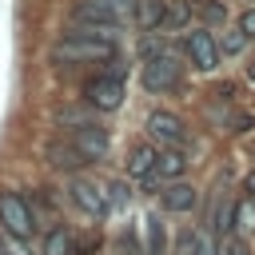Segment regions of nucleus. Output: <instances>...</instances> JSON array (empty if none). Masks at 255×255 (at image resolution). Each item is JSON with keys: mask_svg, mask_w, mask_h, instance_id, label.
Masks as SVG:
<instances>
[{"mask_svg": "<svg viewBox=\"0 0 255 255\" xmlns=\"http://www.w3.org/2000/svg\"><path fill=\"white\" fill-rule=\"evenodd\" d=\"M135 16V0H80L72 8V24L80 36L116 40V32Z\"/></svg>", "mask_w": 255, "mask_h": 255, "instance_id": "obj_1", "label": "nucleus"}, {"mask_svg": "<svg viewBox=\"0 0 255 255\" xmlns=\"http://www.w3.org/2000/svg\"><path fill=\"white\" fill-rule=\"evenodd\" d=\"M116 56V40H96V36H80L76 28L64 32L52 48L56 64H104Z\"/></svg>", "mask_w": 255, "mask_h": 255, "instance_id": "obj_2", "label": "nucleus"}, {"mask_svg": "<svg viewBox=\"0 0 255 255\" xmlns=\"http://www.w3.org/2000/svg\"><path fill=\"white\" fill-rule=\"evenodd\" d=\"M179 76H183V64H179L167 48L151 52V56L143 60V72H139V80H143L147 92H171V88L179 84Z\"/></svg>", "mask_w": 255, "mask_h": 255, "instance_id": "obj_3", "label": "nucleus"}, {"mask_svg": "<svg viewBox=\"0 0 255 255\" xmlns=\"http://www.w3.org/2000/svg\"><path fill=\"white\" fill-rule=\"evenodd\" d=\"M0 227H4L8 235H20V239H28V235L36 231V219H32V211H28V199H24L20 191H12V187L0 191Z\"/></svg>", "mask_w": 255, "mask_h": 255, "instance_id": "obj_4", "label": "nucleus"}, {"mask_svg": "<svg viewBox=\"0 0 255 255\" xmlns=\"http://www.w3.org/2000/svg\"><path fill=\"white\" fill-rule=\"evenodd\" d=\"M84 104L96 108V112H116V108L124 104V80L112 76V72L92 76V80L84 84Z\"/></svg>", "mask_w": 255, "mask_h": 255, "instance_id": "obj_5", "label": "nucleus"}, {"mask_svg": "<svg viewBox=\"0 0 255 255\" xmlns=\"http://www.w3.org/2000/svg\"><path fill=\"white\" fill-rule=\"evenodd\" d=\"M68 199H72L88 219H104V215H108L104 183H92V179H84V175H72V179H68Z\"/></svg>", "mask_w": 255, "mask_h": 255, "instance_id": "obj_6", "label": "nucleus"}, {"mask_svg": "<svg viewBox=\"0 0 255 255\" xmlns=\"http://www.w3.org/2000/svg\"><path fill=\"white\" fill-rule=\"evenodd\" d=\"M147 135H151V143H159V151H163V147H183V143H187L183 120L171 116V112H151V116H147Z\"/></svg>", "mask_w": 255, "mask_h": 255, "instance_id": "obj_7", "label": "nucleus"}, {"mask_svg": "<svg viewBox=\"0 0 255 255\" xmlns=\"http://www.w3.org/2000/svg\"><path fill=\"white\" fill-rule=\"evenodd\" d=\"M44 163L56 167V171H68V175H80L88 167V155L72 143V139H48L44 143Z\"/></svg>", "mask_w": 255, "mask_h": 255, "instance_id": "obj_8", "label": "nucleus"}, {"mask_svg": "<svg viewBox=\"0 0 255 255\" xmlns=\"http://www.w3.org/2000/svg\"><path fill=\"white\" fill-rule=\"evenodd\" d=\"M84 155H88V163H96V159H104L108 155V147H112V139H108V128H100V124H84V128H72V135H68Z\"/></svg>", "mask_w": 255, "mask_h": 255, "instance_id": "obj_9", "label": "nucleus"}, {"mask_svg": "<svg viewBox=\"0 0 255 255\" xmlns=\"http://www.w3.org/2000/svg\"><path fill=\"white\" fill-rule=\"evenodd\" d=\"M187 56H191V64H195L199 72H211V68L219 64V44L211 40V32H207V28L187 32Z\"/></svg>", "mask_w": 255, "mask_h": 255, "instance_id": "obj_10", "label": "nucleus"}, {"mask_svg": "<svg viewBox=\"0 0 255 255\" xmlns=\"http://www.w3.org/2000/svg\"><path fill=\"white\" fill-rule=\"evenodd\" d=\"M155 159H159L155 143H131V151H128V175L131 179H155Z\"/></svg>", "mask_w": 255, "mask_h": 255, "instance_id": "obj_11", "label": "nucleus"}, {"mask_svg": "<svg viewBox=\"0 0 255 255\" xmlns=\"http://www.w3.org/2000/svg\"><path fill=\"white\" fill-rule=\"evenodd\" d=\"M159 199H163V207H167V211H191V207L199 203L195 187H191V183H179V179H175V183H167V187L159 191Z\"/></svg>", "mask_w": 255, "mask_h": 255, "instance_id": "obj_12", "label": "nucleus"}, {"mask_svg": "<svg viewBox=\"0 0 255 255\" xmlns=\"http://www.w3.org/2000/svg\"><path fill=\"white\" fill-rule=\"evenodd\" d=\"M187 171V155H183V147H163L159 151V159H155V179H179Z\"/></svg>", "mask_w": 255, "mask_h": 255, "instance_id": "obj_13", "label": "nucleus"}, {"mask_svg": "<svg viewBox=\"0 0 255 255\" xmlns=\"http://www.w3.org/2000/svg\"><path fill=\"white\" fill-rule=\"evenodd\" d=\"M143 235H147L143 255H167V231H163L159 215H147V219H143Z\"/></svg>", "mask_w": 255, "mask_h": 255, "instance_id": "obj_14", "label": "nucleus"}, {"mask_svg": "<svg viewBox=\"0 0 255 255\" xmlns=\"http://www.w3.org/2000/svg\"><path fill=\"white\" fill-rule=\"evenodd\" d=\"M135 16H139V24H143V28H163V16H167V4H163V0H139V8H135Z\"/></svg>", "mask_w": 255, "mask_h": 255, "instance_id": "obj_15", "label": "nucleus"}, {"mask_svg": "<svg viewBox=\"0 0 255 255\" xmlns=\"http://www.w3.org/2000/svg\"><path fill=\"white\" fill-rule=\"evenodd\" d=\"M44 255H72V235H68V227H48V235H44Z\"/></svg>", "mask_w": 255, "mask_h": 255, "instance_id": "obj_16", "label": "nucleus"}, {"mask_svg": "<svg viewBox=\"0 0 255 255\" xmlns=\"http://www.w3.org/2000/svg\"><path fill=\"white\" fill-rule=\"evenodd\" d=\"M104 195H108V211H120V207L131 199V191H128V183H124V179H112V183H104Z\"/></svg>", "mask_w": 255, "mask_h": 255, "instance_id": "obj_17", "label": "nucleus"}, {"mask_svg": "<svg viewBox=\"0 0 255 255\" xmlns=\"http://www.w3.org/2000/svg\"><path fill=\"white\" fill-rule=\"evenodd\" d=\"M243 44H247V36H243L239 28H227V32H223V56H235V52H243Z\"/></svg>", "mask_w": 255, "mask_h": 255, "instance_id": "obj_18", "label": "nucleus"}, {"mask_svg": "<svg viewBox=\"0 0 255 255\" xmlns=\"http://www.w3.org/2000/svg\"><path fill=\"white\" fill-rule=\"evenodd\" d=\"M0 251H4V255H32V251H28V239L8 235V231H4V239H0Z\"/></svg>", "mask_w": 255, "mask_h": 255, "instance_id": "obj_19", "label": "nucleus"}, {"mask_svg": "<svg viewBox=\"0 0 255 255\" xmlns=\"http://www.w3.org/2000/svg\"><path fill=\"white\" fill-rule=\"evenodd\" d=\"M195 255H219V239L211 231H195Z\"/></svg>", "mask_w": 255, "mask_h": 255, "instance_id": "obj_20", "label": "nucleus"}, {"mask_svg": "<svg viewBox=\"0 0 255 255\" xmlns=\"http://www.w3.org/2000/svg\"><path fill=\"white\" fill-rule=\"evenodd\" d=\"M219 255H251V251H247V243L231 231V235H223V239H219Z\"/></svg>", "mask_w": 255, "mask_h": 255, "instance_id": "obj_21", "label": "nucleus"}, {"mask_svg": "<svg viewBox=\"0 0 255 255\" xmlns=\"http://www.w3.org/2000/svg\"><path fill=\"white\" fill-rule=\"evenodd\" d=\"M100 251V239L96 235H80V239H72V255H96Z\"/></svg>", "mask_w": 255, "mask_h": 255, "instance_id": "obj_22", "label": "nucleus"}, {"mask_svg": "<svg viewBox=\"0 0 255 255\" xmlns=\"http://www.w3.org/2000/svg\"><path fill=\"white\" fill-rule=\"evenodd\" d=\"M175 255H195V231H191V227L179 231V239H175Z\"/></svg>", "mask_w": 255, "mask_h": 255, "instance_id": "obj_23", "label": "nucleus"}, {"mask_svg": "<svg viewBox=\"0 0 255 255\" xmlns=\"http://www.w3.org/2000/svg\"><path fill=\"white\" fill-rule=\"evenodd\" d=\"M239 32H243L247 40H255V8H247V12L239 16Z\"/></svg>", "mask_w": 255, "mask_h": 255, "instance_id": "obj_24", "label": "nucleus"}, {"mask_svg": "<svg viewBox=\"0 0 255 255\" xmlns=\"http://www.w3.org/2000/svg\"><path fill=\"white\" fill-rule=\"evenodd\" d=\"M235 219H239L243 227H255V203H243V207H235Z\"/></svg>", "mask_w": 255, "mask_h": 255, "instance_id": "obj_25", "label": "nucleus"}, {"mask_svg": "<svg viewBox=\"0 0 255 255\" xmlns=\"http://www.w3.org/2000/svg\"><path fill=\"white\" fill-rule=\"evenodd\" d=\"M203 16H211V20H223V8H219V4H203Z\"/></svg>", "mask_w": 255, "mask_h": 255, "instance_id": "obj_26", "label": "nucleus"}, {"mask_svg": "<svg viewBox=\"0 0 255 255\" xmlns=\"http://www.w3.org/2000/svg\"><path fill=\"white\" fill-rule=\"evenodd\" d=\"M247 191H251V195H255V171H251V175H247Z\"/></svg>", "mask_w": 255, "mask_h": 255, "instance_id": "obj_27", "label": "nucleus"}, {"mask_svg": "<svg viewBox=\"0 0 255 255\" xmlns=\"http://www.w3.org/2000/svg\"><path fill=\"white\" fill-rule=\"evenodd\" d=\"M247 76H251V80H255V64H247Z\"/></svg>", "mask_w": 255, "mask_h": 255, "instance_id": "obj_28", "label": "nucleus"}, {"mask_svg": "<svg viewBox=\"0 0 255 255\" xmlns=\"http://www.w3.org/2000/svg\"><path fill=\"white\" fill-rule=\"evenodd\" d=\"M251 203H255V195H251Z\"/></svg>", "mask_w": 255, "mask_h": 255, "instance_id": "obj_29", "label": "nucleus"}, {"mask_svg": "<svg viewBox=\"0 0 255 255\" xmlns=\"http://www.w3.org/2000/svg\"><path fill=\"white\" fill-rule=\"evenodd\" d=\"M0 255H4V251H0Z\"/></svg>", "mask_w": 255, "mask_h": 255, "instance_id": "obj_30", "label": "nucleus"}]
</instances>
